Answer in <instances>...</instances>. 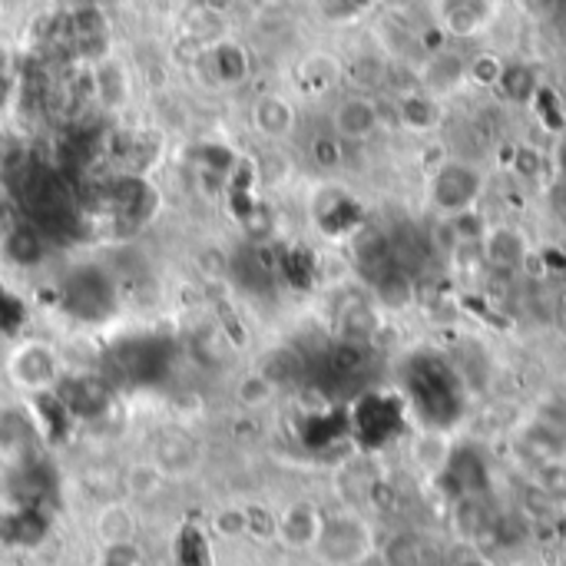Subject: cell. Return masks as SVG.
Returning a JSON list of instances; mask_svg holds the SVG:
<instances>
[{"label": "cell", "instance_id": "15", "mask_svg": "<svg viewBox=\"0 0 566 566\" xmlns=\"http://www.w3.org/2000/svg\"><path fill=\"white\" fill-rule=\"evenodd\" d=\"M319 530H322V520L314 517L311 507H295V511H288V517H285V537H288L292 543H314Z\"/></svg>", "mask_w": 566, "mask_h": 566}, {"label": "cell", "instance_id": "18", "mask_svg": "<svg viewBox=\"0 0 566 566\" xmlns=\"http://www.w3.org/2000/svg\"><path fill=\"white\" fill-rule=\"evenodd\" d=\"M511 166H514V172H517L520 179H527V182H540L543 172H546V159H543V153L533 150V146H517Z\"/></svg>", "mask_w": 566, "mask_h": 566}, {"label": "cell", "instance_id": "9", "mask_svg": "<svg viewBox=\"0 0 566 566\" xmlns=\"http://www.w3.org/2000/svg\"><path fill=\"white\" fill-rule=\"evenodd\" d=\"M493 0H437L440 27L454 37H474L490 21Z\"/></svg>", "mask_w": 566, "mask_h": 566}, {"label": "cell", "instance_id": "20", "mask_svg": "<svg viewBox=\"0 0 566 566\" xmlns=\"http://www.w3.org/2000/svg\"><path fill=\"white\" fill-rule=\"evenodd\" d=\"M553 166H556V172L563 176V182H566V133L559 137V143H556V153H553Z\"/></svg>", "mask_w": 566, "mask_h": 566}, {"label": "cell", "instance_id": "13", "mask_svg": "<svg viewBox=\"0 0 566 566\" xmlns=\"http://www.w3.org/2000/svg\"><path fill=\"white\" fill-rule=\"evenodd\" d=\"M292 123H295V113H292V106H288L285 100L269 97V100L259 103V126H262L266 133L285 137V133L292 130Z\"/></svg>", "mask_w": 566, "mask_h": 566}, {"label": "cell", "instance_id": "2", "mask_svg": "<svg viewBox=\"0 0 566 566\" xmlns=\"http://www.w3.org/2000/svg\"><path fill=\"white\" fill-rule=\"evenodd\" d=\"M411 401L430 424H451L458 421L461 411V382L458 374L445 364L430 358L427 368H414V385H411Z\"/></svg>", "mask_w": 566, "mask_h": 566}, {"label": "cell", "instance_id": "16", "mask_svg": "<svg viewBox=\"0 0 566 566\" xmlns=\"http://www.w3.org/2000/svg\"><path fill=\"white\" fill-rule=\"evenodd\" d=\"M385 563H388V566H421V563H424V546H421V540L411 537V533L395 537V540L388 543V550H385Z\"/></svg>", "mask_w": 566, "mask_h": 566}, {"label": "cell", "instance_id": "3", "mask_svg": "<svg viewBox=\"0 0 566 566\" xmlns=\"http://www.w3.org/2000/svg\"><path fill=\"white\" fill-rule=\"evenodd\" d=\"M314 550L322 553L329 566H355L371 550V533L358 517H335L325 520L319 537H314Z\"/></svg>", "mask_w": 566, "mask_h": 566}, {"label": "cell", "instance_id": "17", "mask_svg": "<svg viewBox=\"0 0 566 566\" xmlns=\"http://www.w3.org/2000/svg\"><path fill=\"white\" fill-rule=\"evenodd\" d=\"M527 106L537 110L540 123L550 126V130H563V100H559L546 83H540V90L533 93V100H530Z\"/></svg>", "mask_w": 566, "mask_h": 566}, {"label": "cell", "instance_id": "1", "mask_svg": "<svg viewBox=\"0 0 566 566\" xmlns=\"http://www.w3.org/2000/svg\"><path fill=\"white\" fill-rule=\"evenodd\" d=\"M484 193V172L464 159H445L427 179V203L440 216H458L474 209Z\"/></svg>", "mask_w": 566, "mask_h": 566}, {"label": "cell", "instance_id": "6", "mask_svg": "<svg viewBox=\"0 0 566 566\" xmlns=\"http://www.w3.org/2000/svg\"><path fill=\"white\" fill-rule=\"evenodd\" d=\"M445 484L454 497H484L490 487L487 461L474 448H461L445 464Z\"/></svg>", "mask_w": 566, "mask_h": 566}, {"label": "cell", "instance_id": "14", "mask_svg": "<svg viewBox=\"0 0 566 566\" xmlns=\"http://www.w3.org/2000/svg\"><path fill=\"white\" fill-rule=\"evenodd\" d=\"M503 74V60L497 53H474L467 60V83L484 87V90H497Z\"/></svg>", "mask_w": 566, "mask_h": 566}, {"label": "cell", "instance_id": "5", "mask_svg": "<svg viewBox=\"0 0 566 566\" xmlns=\"http://www.w3.org/2000/svg\"><path fill=\"white\" fill-rule=\"evenodd\" d=\"M355 430L368 440V445H385L401 430V408L391 398L368 395L355 408Z\"/></svg>", "mask_w": 566, "mask_h": 566}, {"label": "cell", "instance_id": "7", "mask_svg": "<svg viewBox=\"0 0 566 566\" xmlns=\"http://www.w3.org/2000/svg\"><path fill=\"white\" fill-rule=\"evenodd\" d=\"M480 252H484V259L487 266H493L497 272H517L524 269V262L530 259V245L527 239L511 229V226H493L484 232L480 239Z\"/></svg>", "mask_w": 566, "mask_h": 566}, {"label": "cell", "instance_id": "21", "mask_svg": "<svg viewBox=\"0 0 566 566\" xmlns=\"http://www.w3.org/2000/svg\"><path fill=\"white\" fill-rule=\"evenodd\" d=\"M454 566H487V563H484L480 556H474V553H467V556H461V559H458Z\"/></svg>", "mask_w": 566, "mask_h": 566}, {"label": "cell", "instance_id": "22", "mask_svg": "<svg viewBox=\"0 0 566 566\" xmlns=\"http://www.w3.org/2000/svg\"><path fill=\"white\" fill-rule=\"evenodd\" d=\"M520 566H530V563H520Z\"/></svg>", "mask_w": 566, "mask_h": 566}, {"label": "cell", "instance_id": "12", "mask_svg": "<svg viewBox=\"0 0 566 566\" xmlns=\"http://www.w3.org/2000/svg\"><path fill=\"white\" fill-rule=\"evenodd\" d=\"M458 530L464 537H480L490 530V517L484 507V497H458V511H454Z\"/></svg>", "mask_w": 566, "mask_h": 566}, {"label": "cell", "instance_id": "4", "mask_svg": "<svg viewBox=\"0 0 566 566\" xmlns=\"http://www.w3.org/2000/svg\"><path fill=\"white\" fill-rule=\"evenodd\" d=\"M421 90L434 100H448L467 83V60L454 50H434L417 74Z\"/></svg>", "mask_w": 566, "mask_h": 566}, {"label": "cell", "instance_id": "8", "mask_svg": "<svg viewBox=\"0 0 566 566\" xmlns=\"http://www.w3.org/2000/svg\"><path fill=\"white\" fill-rule=\"evenodd\" d=\"M332 119H335V133L342 140L361 143L382 130V106H377L371 97H348L338 103Z\"/></svg>", "mask_w": 566, "mask_h": 566}, {"label": "cell", "instance_id": "11", "mask_svg": "<svg viewBox=\"0 0 566 566\" xmlns=\"http://www.w3.org/2000/svg\"><path fill=\"white\" fill-rule=\"evenodd\" d=\"M540 77L533 67H527V63H503V74H500V83H497V93L507 97L511 103H530L533 93L540 90Z\"/></svg>", "mask_w": 566, "mask_h": 566}, {"label": "cell", "instance_id": "10", "mask_svg": "<svg viewBox=\"0 0 566 566\" xmlns=\"http://www.w3.org/2000/svg\"><path fill=\"white\" fill-rule=\"evenodd\" d=\"M398 123L411 133H430L437 130L440 123V100L427 97L424 90H414V93H404L398 100Z\"/></svg>", "mask_w": 566, "mask_h": 566}, {"label": "cell", "instance_id": "19", "mask_svg": "<svg viewBox=\"0 0 566 566\" xmlns=\"http://www.w3.org/2000/svg\"><path fill=\"white\" fill-rule=\"evenodd\" d=\"M451 226H454L458 239H464V242H480L484 232L490 229V226L484 222V216L477 213V206H474V209H464V213H458V216H451Z\"/></svg>", "mask_w": 566, "mask_h": 566}]
</instances>
